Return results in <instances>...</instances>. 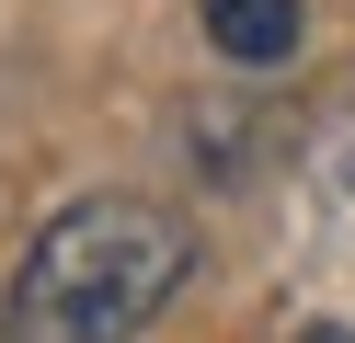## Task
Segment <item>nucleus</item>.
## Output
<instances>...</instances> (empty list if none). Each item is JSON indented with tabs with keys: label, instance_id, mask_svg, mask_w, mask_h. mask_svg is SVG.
Instances as JSON below:
<instances>
[{
	"label": "nucleus",
	"instance_id": "f03ea898",
	"mask_svg": "<svg viewBox=\"0 0 355 343\" xmlns=\"http://www.w3.org/2000/svg\"><path fill=\"white\" fill-rule=\"evenodd\" d=\"M298 0H207V46L218 58H241V69H275V58H298Z\"/></svg>",
	"mask_w": 355,
	"mask_h": 343
},
{
	"label": "nucleus",
	"instance_id": "7ed1b4c3",
	"mask_svg": "<svg viewBox=\"0 0 355 343\" xmlns=\"http://www.w3.org/2000/svg\"><path fill=\"white\" fill-rule=\"evenodd\" d=\"M298 343H355V320H309V332Z\"/></svg>",
	"mask_w": 355,
	"mask_h": 343
},
{
	"label": "nucleus",
	"instance_id": "f257e3e1",
	"mask_svg": "<svg viewBox=\"0 0 355 343\" xmlns=\"http://www.w3.org/2000/svg\"><path fill=\"white\" fill-rule=\"evenodd\" d=\"M184 274H195V229L161 195H80L69 218H46L24 240L0 332L12 343H138L184 297Z\"/></svg>",
	"mask_w": 355,
	"mask_h": 343
},
{
	"label": "nucleus",
	"instance_id": "20e7f679",
	"mask_svg": "<svg viewBox=\"0 0 355 343\" xmlns=\"http://www.w3.org/2000/svg\"><path fill=\"white\" fill-rule=\"evenodd\" d=\"M332 160H344V183H355V114H344V149H332Z\"/></svg>",
	"mask_w": 355,
	"mask_h": 343
}]
</instances>
